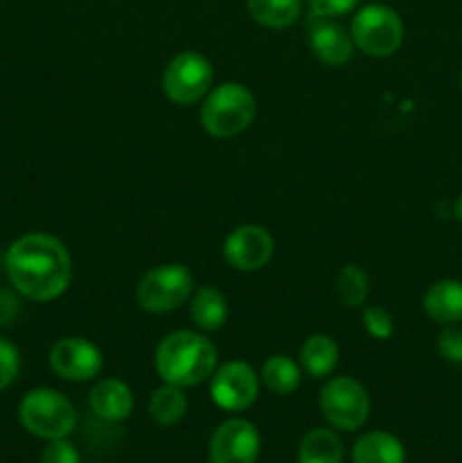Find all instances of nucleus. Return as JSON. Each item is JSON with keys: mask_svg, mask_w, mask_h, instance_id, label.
<instances>
[{"mask_svg": "<svg viewBox=\"0 0 462 463\" xmlns=\"http://www.w3.org/2000/svg\"><path fill=\"white\" fill-rule=\"evenodd\" d=\"M14 288L32 301H53L68 289L72 260L62 240L48 233H27L9 247L5 258Z\"/></svg>", "mask_w": 462, "mask_h": 463, "instance_id": "1", "label": "nucleus"}, {"mask_svg": "<svg viewBox=\"0 0 462 463\" xmlns=\"http://www.w3.org/2000/svg\"><path fill=\"white\" fill-rule=\"evenodd\" d=\"M217 351L204 335L193 330H175L159 342L154 366L163 383L177 387H195L213 375Z\"/></svg>", "mask_w": 462, "mask_h": 463, "instance_id": "2", "label": "nucleus"}, {"mask_svg": "<svg viewBox=\"0 0 462 463\" xmlns=\"http://www.w3.org/2000/svg\"><path fill=\"white\" fill-rule=\"evenodd\" d=\"M256 118V99L247 86L238 81H225L208 90L202 104L199 120L216 138H234L243 134Z\"/></svg>", "mask_w": 462, "mask_h": 463, "instance_id": "3", "label": "nucleus"}, {"mask_svg": "<svg viewBox=\"0 0 462 463\" xmlns=\"http://www.w3.org/2000/svg\"><path fill=\"white\" fill-rule=\"evenodd\" d=\"M23 428L39 439H66L75 430L77 414L72 402L57 389H32L18 407Z\"/></svg>", "mask_w": 462, "mask_h": 463, "instance_id": "4", "label": "nucleus"}, {"mask_svg": "<svg viewBox=\"0 0 462 463\" xmlns=\"http://www.w3.org/2000/svg\"><path fill=\"white\" fill-rule=\"evenodd\" d=\"M351 39L370 57H390L403 43V21L388 5H365L351 21Z\"/></svg>", "mask_w": 462, "mask_h": 463, "instance_id": "5", "label": "nucleus"}, {"mask_svg": "<svg viewBox=\"0 0 462 463\" xmlns=\"http://www.w3.org/2000/svg\"><path fill=\"white\" fill-rule=\"evenodd\" d=\"M320 411L333 430L356 432L370 419V393L358 380L338 375L322 387Z\"/></svg>", "mask_w": 462, "mask_h": 463, "instance_id": "6", "label": "nucleus"}, {"mask_svg": "<svg viewBox=\"0 0 462 463\" xmlns=\"http://www.w3.org/2000/svg\"><path fill=\"white\" fill-rule=\"evenodd\" d=\"M193 288V274L186 265L154 267L136 285V303L140 310L163 315L188 301Z\"/></svg>", "mask_w": 462, "mask_h": 463, "instance_id": "7", "label": "nucleus"}, {"mask_svg": "<svg viewBox=\"0 0 462 463\" xmlns=\"http://www.w3.org/2000/svg\"><path fill=\"white\" fill-rule=\"evenodd\" d=\"M213 77L216 72H213L211 61L195 50H186V52L172 57L163 71V93L170 102L190 107V104L199 102L204 95H208Z\"/></svg>", "mask_w": 462, "mask_h": 463, "instance_id": "8", "label": "nucleus"}, {"mask_svg": "<svg viewBox=\"0 0 462 463\" xmlns=\"http://www.w3.org/2000/svg\"><path fill=\"white\" fill-rule=\"evenodd\" d=\"M261 455V434L245 419H229L217 425L208 441L211 463H256Z\"/></svg>", "mask_w": 462, "mask_h": 463, "instance_id": "9", "label": "nucleus"}, {"mask_svg": "<svg viewBox=\"0 0 462 463\" xmlns=\"http://www.w3.org/2000/svg\"><path fill=\"white\" fill-rule=\"evenodd\" d=\"M211 398L220 410L243 411L258 398V375L247 362L231 360L213 373Z\"/></svg>", "mask_w": 462, "mask_h": 463, "instance_id": "10", "label": "nucleus"}, {"mask_svg": "<svg viewBox=\"0 0 462 463\" xmlns=\"http://www.w3.org/2000/svg\"><path fill=\"white\" fill-rule=\"evenodd\" d=\"M50 369L68 383H86L102 371V351L86 337H63L50 348Z\"/></svg>", "mask_w": 462, "mask_h": 463, "instance_id": "11", "label": "nucleus"}, {"mask_svg": "<svg viewBox=\"0 0 462 463\" xmlns=\"http://www.w3.org/2000/svg\"><path fill=\"white\" fill-rule=\"evenodd\" d=\"M225 260L238 271H256L270 262L274 240L270 231L258 224H243L231 231L225 240Z\"/></svg>", "mask_w": 462, "mask_h": 463, "instance_id": "12", "label": "nucleus"}, {"mask_svg": "<svg viewBox=\"0 0 462 463\" xmlns=\"http://www.w3.org/2000/svg\"><path fill=\"white\" fill-rule=\"evenodd\" d=\"M89 407L104 423H120L134 410V393L122 380L104 378L91 389Z\"/></svg>", "mask_w": 462, "mask_h": 463, "instance_id": "13", "label": "nucleus"}, {"mask_svg": "<svg viewBox=\"0 0 462 463\" xmlns=\"http://www.w3.org/2000/svg\"><path fill=\"white\" fill-rule=\"evenodd\" d=\"M311 48L313 54L326 66H344L347 61H351L356 43L351 39V32H347L338 23L320 18L311 27Z\"/></svg>", "mask_w": 462, "mask_h": 463, "instance_id": "14", "label": "nucleus"}, {"mask_svg": "<svg viewBox=\"0 0 462 463\" xmlns=\"http://www.w3.org/2000/svg\"><path fill=\"white\" fill-rule=\"evenodd\" d=\"M424 310L433 321L453 326L462 321V283L453 279L438 280L424 294Z\"/></svg>", "mask_w": 462, "mask_h": 463, "instance_id": "15", "label": "nucleus"}, {"mask_svg": "<svg viewBox=\"0 0 462 463\" xmlns=\"http://www.w3.org/2000/svg\"><path fill=\"white\" fill-rule=\"evenodd\" d=\"M351 463H406V448L394 434L374 430L353 443Z\"/></svg>", "mask_w": 462, "mask_h": 463, "instance_id": "16", "label": "nucleus"}, {"mask_svg": "<svg viewBox=\"0 0 462 463\" xmlns=\"http://www.w3.org/2000/svg\"><path fill=\"white\" fill-rule=\"evenodd\" d=\"M340 360V348L329 335H311L299 348V362L311 378H326L335 371Z\"/></svg>", "mask_w": 462, "mask_h": 463, "instance_id": "17", "label": "nucleus"}, {"mask_svg": "<svg viewBox=\"0 0 462 463\" xmlns=\"http://www.w3.org/2000/svg\"><path fill=\"white\" fill-rule=\"evenodd\" d=\"M229 317V306H226L225 294L213 285H202L195 289L190 298V319L202 330H217L225 326Z\"/></svg>", "mask_w": 462, "mask_h": 463, "instance_id": "18", "label": "nucleus"}, {"mask_svg": "<svg viewBox=\"0 0 462 463\" xmlns=\"http://www.w3.org/2000/svg\"><path fill=\"white\" fill-rule=\"evenodd\" d=\"M344 446L333 430L315 428L302 439L297 463H342Z\"/></svg>", "mask_w": 462, "mask_h": 463, "instance_id": "19", "label": "nucleus"}, {"mask_svg": "<svg viewBox=\"0 0 462 463\" xmlns=\"http://www.w3.org/2000/svg\"><path fill=\"white\" fill-rule=\"evenodd\" d=\"M247 12L258 25L284 30L299 18L302 0H247Z\"/></svg>", "mask_w": 462, "mask_h": 463, "instance_id": "20", "label": "nucleus"}, {"mask_svg": "<svg viewBox=\"0 0 462 463\" xmlns=\"http://www.w3.org/2000/svg\"><path fill=\"white\" fill-rule=\"evenodd\" d=\"M188 411V398L177 384H163L149 398V416L163 428L177 425Z\"/></svg>", "mask_w": 462, "mask_h": 463, "instance_id": "21", "label": "nucleus"}, {"mask_svg": "<svg viewBox=\"0 0 462 463\" xmlns=\"http://www.w3.org/2000/svg\"><path fill=\"white\" fill-rule=\"evenodd\" d=\"M261 380L272 393H276V396H288L302 383V369H299V364L293 357L272 355L263 364Z\"/></svg>", "mask_w": 462, "mask_h": 463, "instance_id": "22", "label": "nucleus"}, {"mask_svg": "<svg viewBox=\"0 0 462 463\" xmlns=\"http://www.w3.org/2000/svg\"><path fill=\"white\" fill-rule=\"evenodd\" d=\"M370 294V279L358 265L342 267L338 276V298L347 307H361Z\"/></svg>", "mask_w": 462, "mask_h": 463, "instance_id": "23", "label": "nucleus"}, {"mask_svg": "<svg viewBox=\"0 0 462 463\" xmlns=\"http://www.w3.org/2000/svg\"><path fill=\"white\" fill-rule=\"evenodd\" d=\"M362 324H365L367 333L374 339H380V342L390 339L394 333L392 315L388 310H383V307H365V312H362Z\"/></svg>", "mask_w": 462, "mask_h": 463, "instance_id": "24", "label": "nucleus"}, {"mask_svg": "<svg viewBox=\"0 0 462 463\" xmlns=\"http://www.w3.org/2000/svg\"><path fill=\"white\" fill-rule=\"evenodd\" d=\"M18 371H21L18 348L9 344L7 339H0V392L7 389L18 378Z\"/></svg>", "mask_w": 462, "mask_h": 463, "instance_id": "25", "label": "nucleus"}, {"mask_svg": "<svg viewBox=\"0 0 462 463\" xmlns=\"http://www.w3.org/2000/svg\"><path fill=\"white\" fill-rule=\"evenodd\" d=\"M41 463H80V452L68 439H53L43 448Z\"/></svg>", "mask_w": 462, "mask_h": 463, "instance_id": "26", "label": "nucleus"}, {"mask_svg": "<svg viewBox=\"0 0 462 463\" xmlns=\"http://www.w3.org/2000/svg\"><path fill=\"white\" fill-rule=\"evenodd\" d=\"M439 355L453 364H462V328H447L438 339Z\"/></svg>", "mask_w": 462, "mask_h": 463, "instance_id": "27", "label": "nucleus"}, {"mask_svg": "<svg viewBox=\"0 0 462 463\" xmlns=\"http://www.w3.org/2000/svg\"><path fill=\"white\" fill-rule=\"evenodd\" d=\"M358 3L361 0H308L313 16L320 18L342 16V14H349L351 9H356Z\"/></svg>", "mask_w": 462, "mask_h": 463, "instance_id": "28", "label": "nucleus"}, {"mask_svg": "<svg viewBox=\"0 0 462 463\" xmlns=\"http://www.w3.org/2000/svg\"><path fill=\"white\" fill-rule=\"evenodd\" d=\"M456 215H457V220L462 222V194H460V197H457V203H456Z\"/></svg>", "mask_w": 462, "mask_h": 463, "instance_id": "29", "label": "nucleus"}, {"mask_svg": "<svg viewBox=\"0 0 462 463\" xmlns=\"http://www.w3.org/2000/svg\"><path fill=\"white\" fill-rule=\"evenodd\" d=\"M460 86H462V75H460Z\"/></svg>", "mask_w": 462, "mask_h": 463, "instance_id": "30", "label": "nucleus"}]
</instances>
